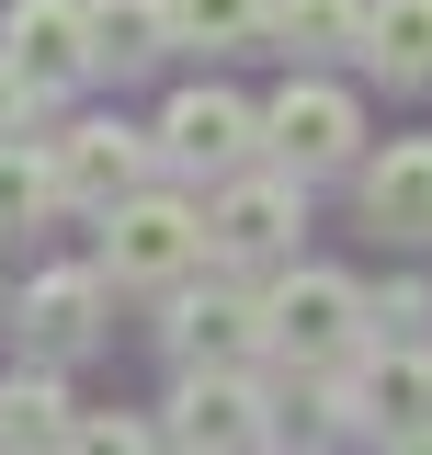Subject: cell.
I'll use <instances>...</instances> for the list:
<instances>
[{"label": "cell", "mask_w": 432, "mask_h": 455, "mask_svg": "<svg viewBox=\"0 0 432 455\" xmlns=\"http://www.w3.org/2000/svg\"><path fill=\"white\" fill-rule=\"evenodd\" d=\"M364 353V284L330 274V262H296V274L262 296V364H296V376H330Z\"/></svg>", "instance_id": "6da1fadb"}, {"label": "cell", "mask_w": 432, "mask_h": 455, "mask_svg": "<svg viewBox=\"0 0 432 455\" xmlns=\"http://www.w3.org/2000/svg\"><path fill=\"white\" fill-rule=\"evenodd\" d=\"M205 274V205L194 194H160V182H137V194H114L103 205V284H182Z\"/></svg>", "instance_id": "7a4b0ae2"}, {"label": "cell", "mask_w": 432, "mask_h": 455, "mask_svg": "<svg viewBox=\"0 0 432 455\" xmlns=\"http://www.w3.org/2000/svg\"><path fill=\"white\" fill-rule=\"evenodd\" d=\"M296 228H308V182H296V171H228V182H216L205 194V262H228V274H262V262H284V251H296Z\"/></svg>", "instance_id": "3957f363"}, {"label": "cell", "mask_w": 432, "mask_h": 455, "mask_svg": "<svg viewBox=\"0 0 432 455\" xmlns=\"http://www.w3.org/2000/svg\"><path fill=\"white\" fill-rule=\"evenodd\" d=\"M330 421H341V433H387V444L421 433V421H432V341L421 331H410V341L376 331L353 364H330Z\"/></svg>", "instance_id": "277c9868"}, {"label": "cell", "mask_w": 432, "mask_h": 455, "mask_svg": "<svg viewBox=\"0 0 432 455\" xmlns=\"http://www.w3.org/2000/svg\"><path fill=\"white\" fill-rule=\"evenodd\" d=\"M262 160L296 171V182L353 171V160H364V103H353L341 80H319V68H296V80L262 103Z\"/></svg>", "instance_id": "5b68a950"}, {"label": "cell", "mask_w": 432, "mask_h": 455, "mask_svg": "<svg viewBox=\"0 0 432 455\" xmlns=\"http://www.w3.org/2000/svg\"><path fill=\"white\" fill-rule=\"evenodd\" d=\"M171 444H182V455H262V444H273V387H262V364H182Z\"/></svg>", "instance_id": "8992f818"}, {"label": "cell", "mask_w": 432, "mask_h": 455, "mask_svg": "<svg viewBox=\"0 0 432 455\" xmlns=\"http://www.w3.org/2000/svg\"><path fill=\"white\" fill-rule=\"evenodd\" d=\"M148 125H125V114H80V125H57L46 137V171H57V205H80V217H103L114 194H137L148 182Z\"/></svg>", "instance_id": "52a82bcc"}, {"label": "cell", "mask_w": 432, "mask_h": 455, "mask_svg": "<svg viewBox=\"0 0 432 455\" xmlns=\"http://www.w3.org/2000/svg\"><path fill=\"white\" fill-rule=\"evenodd\" d=\"M148 148H160L171 171H194V182H228V171L262 148V103H239V92L194 80V92H171V114L148 125Z\"/></svg>", "instance_id": "ba28073f"}, {"label": "cell", "mask_w": 432, "mask_h": 455, "mask_svg": "<svg viewBox=\"0 0 432 455\" xmlns=\"http://www.w3.org/2000/svg\"><path fill=\"white\" fill-rule=\"evenodd\" d=\"M0 68L23 80V103H68L92 80V23L80 0H12L0 12Z\"/></svg>", "instance_id": "9c48e42d"}, {"label": "cell", "mask_w": 432, "mask_h": 455, "mask_svg": "<svg viewBox=\"0 0 432 455\" xmlns=\"http://www.w3.org/2000/svg\"><path fill=\"white\" fill-rule=\"evenodd\" d=\"M12 331H23V364H80L103 341V274L92 262H57L12 296Z\"/></svg>", "instance_id": "30bf717a"}, {"label": "cell", "mask_w": 432, "mask_h": 455, "mask_svg": "<svg viewBox=\"0 0 432 455\" xmlns=\"http://www.w3.org/2000/svg\"><path fill=\"white\" fill-rule=\"evenodd\" d=\"M171 353L182 364H262V296L239 274H216V284H171Z\"/></svg>", "instance_id": "8fae6325"}, {"label": "cell", "mask_w": 432, "mask_h": 455, "mask_svg": "<svg viewBox=\"0 0 432 455\" xmlns=\"http://www.w3.org/2000/svg\"><path fill=\"white\" fill-rule=\"evenodd\" d=\"M353 171H364V228L398 251H432V137H387Z\"/></svg>", "instance_id": "7c38bea8"}, {"label": "cell", "mask_w": 432, "mask_h": 455, "mask_svg": "<svg viewBox=\"0 0 432 455\" xmlns=\"http://www.w3.org/2000/svg\"><path fill=\"white\" fill-rule=\"evenodd\" d=\"M92 23V80H137L171 57V0H80Z\"/></svg>", "instance_id": "4fadbf2b"}, {"label": "cell", "mask_w": 432, "mask_h": 455, "mask_svg": "<svg viewBox=\"0 0 432 455\" xmlns=\"http://www.w3.org/2000/svg\"><path fill=\"white\" fill-rule=\"evenodd\" d=\"M364 68L387 92H432V0H364Z\"/></svg>", "instance_id": "5bb4252c"}, {"label": "cell", "mask_w": 432, "mask_h": 455, "mask_svg": "<svg viewBox=\"0 0 432 455\" xmlns=\"http://www.w3.org/2000/svg\"><path fill=\"white\" fill-rule=\"evenodd\" d=\"M68 387H57V364H12L0 376V455H57L68 444Z\"/></svg>", "instance_id": "9a60e30c"}, {"label": "cell", "mask_w": 432, "mask_h": 455, "mask_svg": "<svg viewBox=\"0 0 432 455\" xmlns=\"http://www.w3.org/2000/svg\"><path fill=\"white\" fill-rule=\"evenodd\" d=\"M262 35H284L296 57H353L364 46V0H273Z\"/></svg>", "instance_id": "2e32d148"}, {"label": "cell", "mask_w": 432, "mask_h": 455, "mask_svg": "<svg viewBox=\"0 0 432 455\" xmlns=\"http://www.w3.org/2000/svg\"><path fill=\"white\" fill-rule=\"evenodd\" d=\"M46 217H57L46 137H12V125H0V228H46Z\"/></svg>", "instance_id": "e0dca14e"}, {"label": "cell", "mask_w": 432, "mask_h": 455, "mask_svg": "<svg viewBox=\"0 0 432 455\" xmlns=\"http://www.w3.org/2000/svg\"><path fill=\"white\" fill-rule=\"evenodd\" d=\"M273 0H171V46H251Z\"/></svg>", "instance_id": "ac0fdd59"}, {"label": "cell", "mask_w": 432, "mask_h": 455, "mask_svg": "<svg viewBox=\"0 0 432 455\" xmlns=\"http://www.w3.org/2000/svg\"><path fill=\"white\" fill-rule=\"evenodd\" d=\"M57 455H160V433H148V421H125V410H80Z\"/></svg>", "instance_id": "d6986e66"}, {"label": "cell", "mask_w": 432, "mask_h": 455, "mask_svg": "<svg viewBox=\"0 0 432 455\" xmlns=\"http://www.w3.org/2000/svg\"><path fill=\"white\" fill-rule=\"evenodd\" d=\"M0 125H23V80L12 68H0Z\"/></svg>", "instance_id": "ffe728a7"}, {"label": "cell", "mask_w": 432, "mask_h": 455, "mask_svg": "<svg viewBox=\"0 0 432 455\" xmlns=\"http://www.w3.org/2000/svg\"><path fill=\"white\" fill-rule=\"evenodd\" d=\"M398 455H432V421H421V433H398Z\"/></svg>", "instance_id": "44dd1931"}]
</instances>
